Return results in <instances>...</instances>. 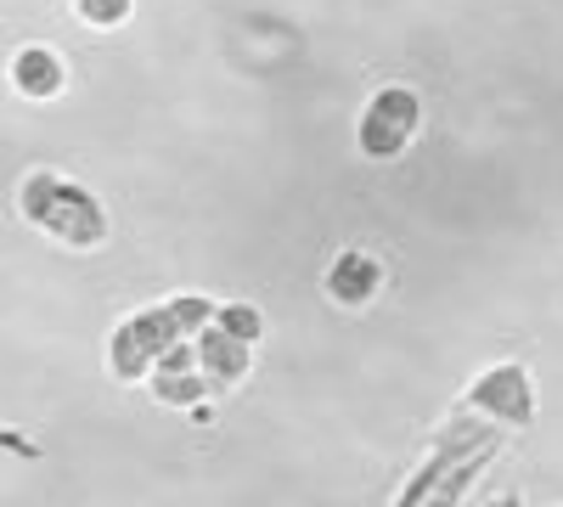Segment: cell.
Returning a JSON list of instances; mask_svg holds the SVG:
<instances>
[{"label": "cell", "instance_id": "6da1fadb", "mask_svg": "<svg viewBox=\"0 0 563 507\" xmlns=\"http://www.w3.org/2000/svg\"><path fill=\"white\" fill-rule=\"evenodd\" d=\"M507 445V429L490 423V418H474V411H456L434 429L429 451H422V463L406 474V485L395 491L389 507H462L474 496L479 474L501 456Z\"/></svg>", "mask_w": 563, "mask_h": 507}, {"label": "cell", "instance_id": "4fadbf2b", "mask_svg": "<svg viewBox=\"0 0 563 507\" xmlns=\"http://www.w3.org/2000/svg\"><path fill=\"white\" fill-rule=\"evenodd\" d=\"M490 507H525V496H519V491H507V496H496Z\"/></svg>", "mask_w": 563, "mask_h": 507}, {"label": "cell", "instance_id": "3957f363", "mask_svg": "<svg viewBox=\"0 0 563 507\" xmlns=\"http://www.w3.org/2000/svg\"><path fill=\"white\" fill-rule=\"evenodd\" d=\"M214 310H220V305H214L209 294H169V299H158V305L130 310L119 328L108 333V378H113V384H147L153 366H158L180 339H192V333L209 328Z\"/></svg>", "mask_w": 563, "mask_h": 507}, {"label": "cell", "instance_id": "5b68a950", "mask_svg": "<svg viewBox=\"0 0 563 507\" xmlns=\"http://www.w3.org/2000/svg\"><path fill=\"white\" fill-rule=\"evenodd\" d=\"M456 411H474V418L501 423L507 434H525V429L536 423V411H541L530 366H525V361H496V366H485V373L456 395Z\"/></svg>", "mask_w": 563, "mask_h": 507}, {"label": "cell", "instance_id": "8992f818", "mask_svg": "<svg viewBox=\"0 0 563 507\" xmlns=\"http://www.w3.org/2000/svg\"><path fill=\"white\" fill-rule=\"evenodd\" d=\"M384 283H389L384 260L366 254V249H339L333 260H327V271H321V294H327V305H339V310H366L372 299L384 294Z\"/></svg>", "mask_w": 563, "mask_h": 507}, {"label": "cell", "instance_id": "7a4b0ae2", "mask_svg": "<svg viewBox=\"0 0 563 507\" xmlns=\"http://www.w3.org/2000/svg\"><path fill=\"white\" fill-rule=\"evenodd\" d=\"M12 209L23 225H34L40 238H52L74 254H90L113 238V214L108 203L85 187V180L63 169H23L12 187Z\"/></svg>", "mask_w": 563, "mask_h": 507}, {"label": "cell", "instance_id": "ba28073f", "mask_svg": "<svg viewBox=\"0 0 563 507\" xmlns=\"http://www.w3.org/2000/svg\"><path fill=\"white\" fill-rule=\"evenodd\" d=\"M198 339V366H203V378L214 384V395H231V389H243V378H254V344L243 339H231L220 321H209Z\"/></svg>", "mask_w": 563, "mask_h": 507}, {"label": "cell", "instance_id": "52a82bcc", "mask_svg": "<svg viewBox=\"0 0 563 507\" xmlns=\"http://www.w3.org/2000/svg\"><path fill=\"white\" fill-rule=\"evenodd\" d=\"M7 85L23 102H57V97H68V57L45 40H29L7 57Z\"/></svg>", "mask_w": 563, "mask_h": 507}, {"label": "cell", "instance_id": "8fae6325", "mask_svg": "<svg viewBox=\"0 0 563 507\" xmlns=\"http://www.w3.org/2000/svg\"><path fill=\"white\" fill-rule=\"evenodd\" d=\"M214 321H220L231 339H243V344H260V339H265V310L249 305V299H225V305L214 310Z\"/></svg>", "mask_w": 563, "mask_h": 507}, {"label": "cell", "instance_id": "7c38bea8", "mask_svg": "<svg viewBox=\"0 0 563 507\" xmlns=\"http://www.w3.org/2000/svg\"><path fill=\"white\" fill-rule=\"evenodd\" d=\"M0 451H7V456H23V463H40V440H29V434H18V429L0 434Z\"/></svg>", "mask_w": 563, "mask_h": 507}, {"label": "cell", "instance_id": "30bf717a", "mask_svg": "<svg viewBox=\"0 0 563 507\" xmlns=\"http://www.w3.org/2000/svg\"><path fill=\"white\" fill-rule=\"evenodd\" d=\"M74 18L90 29V34H113L135 18V0H74Z\"/></svg>", "mask_w": 563, "mask_h": 507}, {"label": "cell", "instance_id": "9c48e42d", "mask_svg": "<svg viewBox=\"0 0 563 507\" xmlns=\"http://www.w3.org/2000/svg\"><path fill=\"white\" fill-rule=\"evenodd\" d=\"M147 395L169 411H198V406H209L214 384L203 378V366H153Z\"/></svg>", "mask_w": 563, "mask_h": 507}, {"label": "cell", "instance_id": "277c9868", "mask_svg": "<svg viewBox=\"0 0 563 507\" xmlns=\"http://www.w3.org/2000/svg\"><path fill=\"white\" fill-rule=\"evenodd\" d=\"M422 119H429V108H422V90L417 85H378L372 97L361 102L355 113V153L366 164H395L411 153V142L422 135Z\"/></svg>", "mask_w": 563, "mask_h": 507}]
</instances>
